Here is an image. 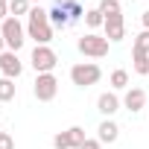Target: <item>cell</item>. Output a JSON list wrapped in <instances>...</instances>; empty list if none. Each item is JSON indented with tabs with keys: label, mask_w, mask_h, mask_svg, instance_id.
Masks as SVG:
<instances>
[{
	"label": "cell",
	"mask_w": 149,
	"mask_h": 149,
	"mask_svg": "<svg viewBox=\"0 0 149 149\" xmlns=\"http://www.w3.org/2000/svg\"><path fill=\"white\" fill-rule=\"evenodd\" d=\"M29 12H32L29 0H9V15L12 18H21V15H29Z\"/></svg>",
	"instance_id": "17"
},
{
	"label": "cell",
	"mask_w": 149,
	"mask_h": 149,
	"mask_svg": "<svg viewBox=\"0 0 149 149\" xmlns=\"http://www.w3.org/2000/svg\"><path fill=\"white\" fill-rule=\"evenodd\" d=\"M32 94H35L38 102H50V100H56V94H58V79L53 76V73H38V76H35V88H32Z\"/></svg>",
	"instance_id": "6"
},
{
	"label": "cell",
	"mask_w": 149,
	"mask_h": 149,
	"mask_svg": "<svg viewBox=\"0 0 149 149\" xmlns=\"http://www.w3.org/2000/svg\"><path fill=\"white\" fill-rule=\"evenodd\" d=\"M85 24H88L91 29H97V26H102V24H105V15L94 6V9H88V12H85Z\"/></svg>",
	"instance_id": "19"
},
{
	"label": "cell",
	"mask_w": 149,
	"mask_h": 149,
	"mask_svg": "<svg viewBox=\"0 0 149 149\" xmlns=\"http://www.w3.org/2000/svg\"><path fill=\"white\" fill-rule=\"evenodd\" d=\"M0 35H3V41H6V50L18 53L24 47V41H26V26L21 24V18H12L9 15L3 24H0Z\"/></svg>",
	"instance_id": "2"
},
{
	"label": "cell",
	"mask_w": 149,
	"mask_h": 149,
	"mask_svg": "<svg viewBox=\"0 0 149 149\" xmlns=\"http://www.w3.org/2000/svg\"><path fill=\"white\" fill-rule=\"evenodd\" d=\"M29 3H38V0H29Z\"/></svg>",
	"instance_id": "27"
},
{
	"label": "cell",
	"mask_w": 149,
	"mask_h": 149,
	"mask_svg": "<svg viewBox=\"0 0 149 149\" xmlns=\"http://www.w3.org/2000/svg\"><path fill=\"white\" fill-rule=\"evenodd\" d=\"M108 82H111L114 91H123V88H129V73H126L123 67H117V70L111 73V79H108Z\"/></svg>",
	"instance_id": "18"
},
{
	"label": "cell",
	"mask_w": 149,
	"mask_h": 149,
	"mask_svg": "<svg viewBox=\"0 0 149 149\" xmlns=\"http://www.w3.org/2000/svg\"><path fill=\"white\" fill-rule=\"evenodd\" d=\"M102 29H105V38H108L111 44L123 41V38H126V21H123V12H120V15H108L105 24H102Z\"/></svg>",
	"instance_id": "9"
},
{
	"label": "cell",
	"mask_w": 149,
	"mask_h": 149,
	"mask_svg": "<svg viewBox=\"0 0 149 149\" xmlns=\"http://www.w3.org/2000/svg\"><path fill=\"white\" fill-rule=\"evenodd\" d=\"M0 132H3V129H0Z\"/></svg>",
	"instance_id": "29"
},
{
	"label": "cell",
	"mask_w": 149,
	"mask_h": 149,
	"mask_svg": "<svg viewBox=\"0 0 149 149\" xmlns=\"http://www.w3.org/2000/svg\"><path fill=\"white\" fill-rule=\"evenodd\" d=\"M140 24H143V29H149V9L140 15Z\"/></svg>",
	"instance_id": "25"
},
{
	"label": "cell",
	"mask_w": 149,
	"mask_h": 149,
	"mask_svg": "<svg viewBox=\"0 0 149 149\" xmlns=\"http://www.w3.org/2000/svg\"><path fill=\"white\" fill-rule=\"evenodd\" d=\"M6 50V41H3V35H0V53H3Z\"/></svg>",
	"instance_id": "26"
},
{
	"label": "cell",
	"mask_w": 149,
	"mask_h": 149,
	"mask_svg": "<svg viewBox=\"0 0 149 149\" xmlns=\"http://www.w3.org/2000/svg\"><path fill=\"white\" fill-rule=\"evenodd\" d=\"M0 149H15V137L9 132H0Z\"/></svg>",
	"instance_id": "22"
},
{
	"label": "cell",
	"mask_w": 149,
	"mask_h": 149,
	"mask_svg": "<svg viewBox=\"0 0 149 149\" xmlns=\"http://www.w3.org/2000/svg\"><path fill=\"white\" fill-rule=\"evenodd\" d=\"M123 108H129L132 114L140 111V108H146V91L143 88H129L126 97H123Z\"/></svg>",
	"instance_id": "11"
},
{
	"label": "cell",
	"mask_w": 149,
	"mask_h": 149,
	"mask_svg": "<svg viewBox=\"0 0 149 149\" xmlns=\"http://www.w3.org/2000/svg\"><path fill=\"white\" fill-rule=\"evenodd\" d=\"M120 105H123V100L114 94V91H105V94H100V100H97V111L108 120V117H114L117 111H120Z\"/></svg>",
	"instance_id": "10"
},
{
	"label": "cell",
	"mask_w": 149,
	"mask_h": 149,
	"mask_svg": "<svg viewBox=\"0 0 149 149\" xmlns=\"http://www.w3.org/2000/svg\"><path fill=\"white\" fill-rule=\"evenodd\" d=\"M0 73H3L6 79H18L21 73H24V64H21L18 53H12V50H3V53H0Z\"/></svg>",
	"instance_id": "8"
},
{
	"label": "cell",
	"mask_w": 149,
	"mask_h": 149,
	"mask_svg": "<svg viewBox=\"0 0 149 149\" xmlns=\"http://www.w3.org/2000/svg\"><path fill=\"white\" fill-rule=\"evenodd\" d=\"M9 18V0H0V21Z\"/></svg>",
	"instance_id": "24"
},
{
	"label": "cell",
	"mask_w": 149,
	"mask_h": 149,
	"mask_svg": "<svg viewBox=\"0 0 149 149\" xmlns=\"http://www.w3.org/2000/svg\"><path fill=\"white\" fill-rule=\"evenodd\" d=\"M108 38L105 35H97V32H85L79 41H76V47H79V53L82 56H88V58H102V56H108Z\"/></svg>",
	"instance_id": "4"
},
{
	"label": "cell",
	"mask_w": 149,
	"mask_h": 149,
	"mask_svg": "<svg viewBox=\"0 0 149 149\" xmlns=\"http://www.w3.org/2000/svg\"><path fill=\"white\" fill-rule=\"evenodd\" d=\"M97 9H100L105 18H108V15H120V12H123L117 0H100V6H97Z\"/></svg>",
	"instance_id": "21"
},
{
	"label": "cell",
	"mask_w": 149,
	"mask_h": 149,
	"mask_svg": "<svg viewBox=\"0 0 149 149\" xmlns=\"http://www.w3.org/2000/svg\"><path fill=\"white\" fill-rule=\"evenodd\" d=\"M117 137H120V126H117L111 117H108V120H102V123H100V129H97V140H100V143H114Z\"/></svg>",
	"instance_id": "12"
},
{
	"label": "cell",
	"mask_w": 149,
	"mask_h": 149,
	"mask_svg": "<svg viewBox=\"0 0 149 149\" xmlns=\"http://www.w3.org/2000/svg\"><path fill=\"white\" fill-rule=\"evenodd\" d=\"M132 56H149V29H143V32H140V35L134 38Z\"/></svg>",
	"instance_id": "16"
},
{
	"label": "cell",
	"mask_w": 149,
	"mask_h": 149,
	"mask_svg": "<svg viewBox=\"0 0 149 149\" xmlns=\"http://www.w3.org/2000/svg\"><path fill=\"white\" fill-rule=\"evenodd\" d=\"M29 61H32L35 73H53V67L58 64V56H56V50H53L50 44H35Z\"/></svg>",
	"instance_id": "5"
},
{
	"label": "cell",
	"mask_w": 149,
	"mask_h": 149,
	"mask_svg": "<svg viewBox=\"0 0 149 149\" xmlns=\"http://www.w3.org/2000/svg\"><path fill=\"white\" fill-rule=\"evenodd\" d=\"M129 3H134V0H129Z\"/></svg>",
	"instance_id": "28"
},
{
	"label": "cell",
	"mask_w": 149,
	"mask_h": 149,
	"mask_svg": "<svg viewBox=\"0 0 149 149\" xmlns=\"http://www.w3.org/2000/svg\"><path fill=\"white\" fill-rule=\"evenodd\" d=\"M26 35H29L35 44H50V41H53V24H50L47 9L32 6V12L26 15Z\"/></svg>",
	"instance_id": "1"
},
{
	"label": "cell",
	"mask_w": 149,
	"mask_h": 149,
	"mask_svg": "<svg viewBox=\"0 0 149 149\" xmlns=\"http://www.w3.org/2000/svg\"><path fill=\"white\" fill-rule=\"evenodd\" d=\"M56 3H58V6L70 15V21H73V24H76L79 18H85V9H82V3H79V0H56Z\"/></svg>",
	"instance_id": "14"
},
{
	"label": "cell",
	"mask_w": 149,
	"mask_h": 149,
	"mask_svg": "<svg viewBox=\"0 0 149 149\" xmlns=\"http://www.w3.org/2000/svg\"><path fill=\"white\" fill-rule=\"evenodd\" d=\"M132 67H134V73L137 76H149V56H132Z\"/></svg>",
	"instance_id": "20"
},
{
	"label": "cell",
	"mask_w": 149,
	"mask_h": 149,
	"mask_svg": "<svg viewBox=\"0 0 149 149\" xmlns=\"http://www.w3.org/2000/svg\"><path fill=\"white\" fill-rule=\"evenodd\" d=\"M100 79H102V70H100L97 61H79V64L70 67V82L79 85V88H91Z\"/></svg>",
	"instance_id": "3"
},
{
	"label": "cell",
	"mask_w": 149,
	"mask_h": 149,
	"mask_svg": "<svg viewBox=\"0 0 149 149\" xmlns=\"http://www.w3.org/2000/svg\"><path fill=\"white\" fill-rule=\"evenodd\" d=\"M85 140H88V137H85V129H82V126H70L67 132H58V134L53 137V146H56V149H79Z\"/></svg>",
	"instance_id": "7"
},
{
	"label": "cell",
	"mask_w": 149,
	"mask_h": 149,
	"mask_svg": "<svg viewBox=\"0 0 149 149\" xmlns=\"http://www.w3.org/2000/svg\"><path fill=\"white\" fill-rule=\"evenodd\" d=\"M47 15H50V24H53V26H58V29H64V26H70V24H73V21H70V15H67L58 3H53V6L47 9Z\"/></svg>",
	"instance_id": "13"
},
{
	"label": "cell",
	"mask_w": 149,
	"mask_h": 149,
	"mask_svg": "<svg viewBox=\"0 0 149 149\" xmlns=\"http://www.w3.org/2000/svg\"><path fill=\"white\" fill-rule=\"evenodd\" d=\"M79 149H102V143H100L97 137H88V140H85V143H82Z\"/></svg>",
	"instance_id": "23"
},
{
	"label": "cell",
	"mask_w": 149,
	"mask_h": 149,
	"mask_svg": "<svg viewBox=\"0 0 149 149\" xmlns=\"http://www.w3.org/2000/svg\"><path fill=\"white\" fill-rule=\"evenodd\" d=\"M18 94V85L15 79H6V76H0V102H12Z\"/></svg>",
	"instance_id": "15"
}]
</instances>
